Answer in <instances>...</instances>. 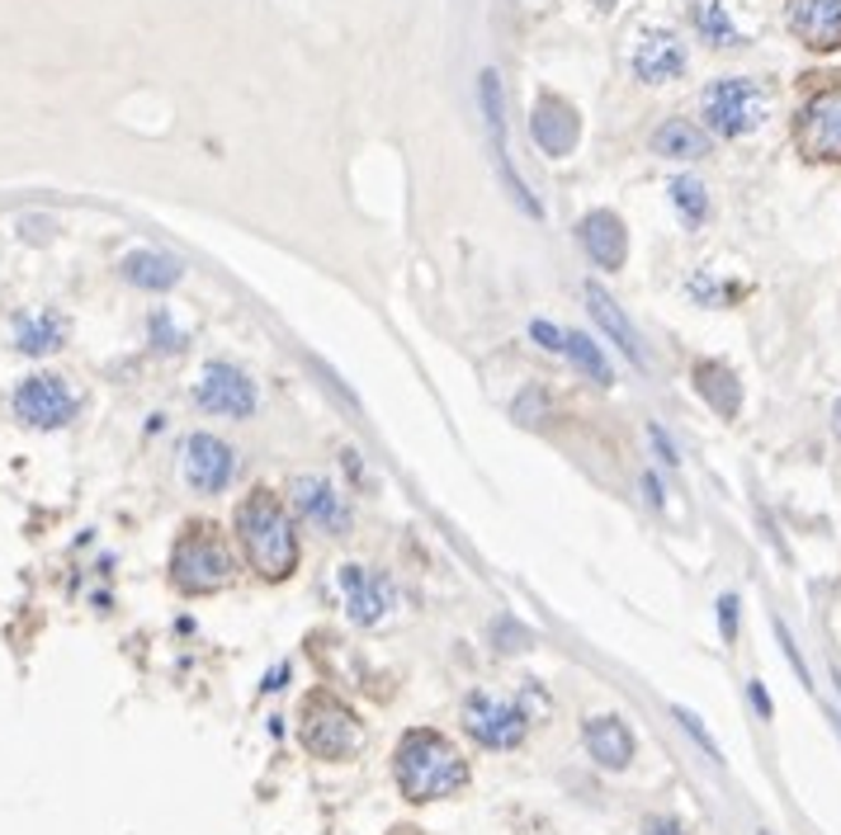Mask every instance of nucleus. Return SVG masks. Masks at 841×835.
Masks as SVG:
<instances>
[{
	"instance_id": "obj_29",
	"label": "nucleus",
	"mask_w": 841,
	"mask_h": 835,
	"mask_svg": "<svg viewBox=\"0 0 841 835\" xmlns=\"http://www.w3.org/2000/svg\"><path fill=\"white\" fill-rule=\"evenodd\" d=\"M776 637H780V647H785V656H790V666L799 670V680L809 685V666H803V656H799V647H795V637H790V628H785L780 618H776Z\"/></svg>"
},
{
	"instance_id": "obj_35",
	"label": "nucleus",
	"mask_w": 841,
	"mask_h": 835,
	"mask_svg": "<svg viewBox=\"0 0 841 835\" xmlns=\"http://www.w3.org/2000/svg\"><path fill=\"white\" fill-rule=\"evenodd\" d=\"M761 835H766V831H761Z\"/></svg>"
},
{
	"instance_id": "obj_6",
	"label": "nucleus",
	"mask_w": 841,
	"mask_h": 835,
	"mask_svg": "<svg viewBox=\"0 0 841 835\" xmlns=\"http://www.w3.org/2000/svg\"><path fill=\"white\" fill-rule=\"evenodd\" d=\"M464 727H468L473 741L487 745V751H516V745L530 737V713L511 699H497V695H468Z\"/></svg>"
},
{
	"instance_id": "obj_34",
	"label": "nucleus",
	"mask_w": 841,
	"mask_h": 835,
	"mask_svg": "<svg viewBox=\"0 0 841 835\" xmlns=\"http://www.w3.org/2000/svg\"><path fill=\"white\" fill-rule=\"evenodd\" d=\"M832 430H837V439H841V401L832 406Z\"/></svg>"
},
{
	"instance_id": "obj_19",
	"label": "nucleus",
	"mask_w": 841,
	"mask_h": 835,
	"mask_svg": "<svg viewBox=\"0 0 841 835\" xmlns=\"http://www.w3.org/2000/svg\"><path fill=\"white\" fill-rule=\"evenodd\" d=\"M66 345V316L62 312H20L14 316V349L29 359L58 354Z\"/></svg>"
},
{
	"instance_id": "obj_3",
	"label": "nucleus",
	"mask_w": 841,
	"mask_h": 835,
	"mask_svg": "<svg viewBox=\"0 0 841 835\" xmlns=\"http://www.w3.org/2000/svg\"><path fill=\"white\" fill-rule=\"evenodd\" d=\"M232 576H237V562H232V547H227L222 529L208 520L185 524V534L170 547V581L180 585L185 595H218L232 585Z\"/></svg>"
},
{
	"instance_id": "obj_1",
	"label": "nucleus",
	"mask_w": 841,
	"mask_h": 835,
	"mask_svg": "<svg viewBox=\"0 0 841 835\" xmlns=\"http://www.w3.org/2000/svg\"><path fill=\"white\" fill-rule=\"evenodd\" d=\"M393 774H397L402 797L435 803V797H454L468 784V760L459 755V745L449 737L430 732V727H412V732L397 741Z\"/></svg>"
},
{
	"instance_id": "obj_20",
	"label": "nucleus",
	"mask_w": 841,
	"mask_h": 835,
	"mask_svg": "<svg viewBox=\"0 0 841 835\" xmlns=\"http://www.w3.org/2000/svg\"><path fill=\"white\" fill-rule=\"evenodd\" d=\"M586 751L601 770H629L634 760V737L620 718H591L586 722Z\"/></svg>"
},
{
	"instance_id": "obj_10",
	"label": "nucleus",
	"mask_w": 841,
	"mask_h": 835,
	"mask_svg": "<svg viewBox=\"0 0 841 835\" xmlns=\"http://www.w3.org/2000/svg\"><path fill=\"white\" fill-rule=\"evenodd\" d=\"M237 472V453L232 443H222L218 435H189L185 439V482L199 495H218Z\"/></svg>"
},
{
	"instance_id": "obj_15",
	"label": "nucleus",
	"mask_w": 841,
	"mask_h": 835,
	"mask_svg": "<svg viewBox=\"0 0 841 835\" xmlns=\"http://www.w3.org/2000/svg\"><path fill=\"white\" fill-rule=\"evenodd\" d=\"M293 505L312 529H322V534H345L350 529V510L341 501V491L331 482H322V477H298L293 482Z\"/></svg>"
},
{
	"instance_id": "obj_25",
	"label": "nucleus",
	"mask_w": 841,
	"mask_h": 835,
	"mask_svg": "<svg viewBox=\"0 0 841 835\" xmlns=\"http://www.w3.org/2000/svg\"><path fill=\"white\" fill-rule=\"evenodd\" d=\"M563 354H568V359H572L577 368L586 373L591 383H601V387H605V383H615V373H610V359L601 354V345H595L591 335H582V331L563 335Z\"/></svg>"
},
{
	"instance_id": "obj_12",
	"label": "nucleus",
	"mask_w": 841,
	"mask_h": 835,
	"mask_svg": "<svg viewBox=\"0 0 841 835\" xmlns=\"http://www.w3.org/2000/svg\"><path fill=\"white\" fill-rule=\"evenodd\" d=\"M478 95H482V114H487V133H492L497 142V166L506 175V189L516 194V203L525 212H534V218H544V208H539V199H530L520 185V175L511 166V156H506V109H501V81H497V71H482V81H478Z\"/></svg>"
},
{
	"instance_id": "obj_11",
	"label": "nucleus",
	"mask_w": 841,
	"mask_h": 835,
	"mask_svg": "<svg viewBox=\"0 0 841 835\" xmlns=\"http://www.w3.org/2000/svg\"><path fill=\"white\" fill-rule=\"evenodd\" d=\"M785 24H790V33L803 48L837 52L841 48V0H790V6H785Z\"/></svg>"
},
{
	"instance_id": "obj_7",
	"label": "nucleus",
	"mask_w": 841,
	"mask_h": 835,
	"mask_svg": "<svg viewBox=\"0 0 841 835\" xmlns=\"http://www.w3.org/2000/svg\"><path fill=\"white\" fill-rule=\"evenodd\" d=\"M795 147L809 161H841V85L803 100L795 118Z\"/></svg>"
},
{
	"instance_id": "obj_16",
	"label": "nucleus",
	"mask_w": 841,
	"mask_h": 835,
	"mask_svg": "<svg viewBox=\"0 0 841 835\" xmlns=\"http://www.w3.org/2000/svg\"><path fill=\"white\" fill-rule=\"evenodd\" d=\"M634 76L647 85H667L676 76H686V48H681L676 33H667V29L643 33L634 48Z\"/></svg>"
},
{
	"instance_id": "obj_24",
	"label": "nucleus",
	"mask_w": 841,
	"mask_h": 835,
	"mask_svg": "<svg viewBox=\"0 0 841 835\" xmlns=\"http://www.w3.org/2000/svg\"><path fill=\"white\" fill-rule=\"evenodd\" d=\"M695 29L705 33V43H714V48H743V33L728 20L724 0H695Z\"/></svg>"
},
{
	"instance_id": "obj_5",
	"label": "nucleus",
	"mask_w": 841,
	"mask_h": 835,
	"mask_svg": "<svg viewBox=\"0 0 841 835\" xmlns=\"http://www.w3.org/2000/svg\"><path fill=\"white\" fill-rule=\"evenodd\" d=\"M699 109H705V123L718 137H747L766 118V91L747 76H724L705 91Z\"/></svg>"
},
{
	"instance_id": "obj_2",
	"label": "nucleus",
	"mask_w": 841,
	"mask_h": 835,
	"mask_svg": "<svg viewBox=\"0 0 841 835\" xmlns=\"http://www.w3.org/2000/svg\"><path fill=\"white\" fill-rule=\"evenodd\" d=\"M237 539L247 547V562L256 566V576L266 581H289L298 566V534L284 501L270 487H256L247 501L237 505Z\"/></svg>"
},
{
	"instance_id": "obj_26",
	"label": "nucleus",
	"mask_w": 841,
	"mask_h": 835,
	"mask_svg": "<svg viewBox=\"0 0 841 835\" xmlns=\"http://www.w3.org/2000/svg\"><path fill=\"white\" fill-rule=\"evenodd\" d=\"M672 203H676L681 218H686V227H699V222L709 218V194H705V185L686 180V175H681V180H672Z\"/></svg>"
},
{
	"instance_id": "obj_4",
	"label": "nucleus",
	"mask_w": 841,
	"mask_h": 835,
	"mask_svg": "<svg viewBox=\"0 0 841 835\" xmlns=\"http://www.w3.org/2000/svg\"><path fill=\"white\" fill-rule=\"evenodd\" d=\"M298 737L312 755L322 760H350L364 745V727L336 695H312L303 699V718H298Z\"/></svg>"
},
{
	"instance_id": "obj_14",
	"label": "nucleus",
	"mask_w": 841,
	"mask_h": 835,
	"mask_svg": "<svg viewBox=\"0 0 841 835\" xmlns=\"http://www.w3.org/2000/svg\"><path fill=\"white\" fill-rule=\"evenodd\" d=\"M341 595H345V604H350V618L370 628V624H378V618L388 614L393 581L378 576V572H370V566H341Z\"/></svg>"
},
{
	"instance_id": "obj_27",
	"label": "nucleus",
	"mask_w": 841,
	"mask_h": 835,
	"mask_svg": "<svg viewBox=\"0 0 841 835\" xmlns=\"http://www.w3.org/2000/svg\"><path fill=\"white\" fill-rule=\"evenodd\" d=\"M152 345L166 349V354H180L185 349V335L170 326V312H152Z\"/></svg>"
},
{
	"instance_id": "obj_33",
	"label": "nucleus",
	"mask_w": 841,
	"mask_h": 835,
	"mask_svg": "<svg viewBox=\"0 0 841 835\" xmlns=\"http://www.w3.org/2000/svg\"><path fill=\"white\" fill-rule=\"evenodd\" d=\"M751 703H757V713L770 718V699H766V689L761 685H751Z\"/></svg>"
},
{
	"instance_id": "obj_28",
	"label": "nucleus",
	"mask_w": 841,
	"mask_h": 835,
	"mask_svg": "<svg viewBox=\"0 0 841 835\" xmlns=\"http://www.w3.org/2000/svg\"><path fill=\"white\" fill-rule=\"evenodd\" d=\"M676 722L686 727V732L699 741V751H705V755L714 760V765H718V760H724V755H718V745H714V737L705 732V727H699V718H695V713H686V708H676Z\"/></svg>"
},
{
	"instance_id": "obj_31",
	"label": "nucleus",
	"mask_w": 841,
	"mask_h": 835,
	"mask_svg": "<svg viewBox=\"0 0 841 835\" xmlns=\"http://www.w3.org/2000/svg\"><path fill=\"white\" fill-rule=\"evenodd\" d=\"M530 335H534V341L544 345V349H563V335H558L549 322H534V326H530Z\"/></svg>"
},
{
	"instance_id": "obj_30",
	"label": "nucleus",
	"mask_w": 841,
	"mask_h": 835,
	"mask_svg": "<svg viewBox=\"0 0 841 835\" xmlns=\"http://www.w3.org/2000/svg\"><path fill=\"white\" fill-rule=\"evenodd\" d=\"M718 624H724L728 643L738 637V595H724V599H718Z\"/></svg>"
},
{
	"instance_id": "obj_32",
	"label": "nucleus",
	"mask_w": 841,
	"mask_h": 835,
	"mask_svg": "<svg viewBox=\"0 0 841 835\" xmlns=\"http://www.w3.org/2000/svg\"><path fill=\"white\" fill-rule=\"evenodd\" d=\"M643 835H686V831H681V826L672 822V816H653V822L643 826Z\"/></svg>"
},
{
	"instance_id": "obj_21",
	"label": "nucleus",
	"mask_w": 841,
	"mask_h": 835,
	"mask_svg": "<svg viewBox=\"0 0 841 835\" xmlns=\"http://www.w3.org/2000/svg\"><path fill=\"white\" fill-rule=\"evenodd\" d=\"M124 279L133 289H147V293H166L185 279V264L166 255V251H128L124 255Z\"/></svg>"
},
{
	"instance_id": "obj_22",
	"label": "nucleus",
	"mask_w": 841,
	"mask_h": 835,
	"mask_svg": "<svg viewBox=\"0 0 841 835\" xmlns=\"http://www.w3.org/2000/svg\"><path fill=\"white\" fill-rule=\"evenodd\" d=\"M695 387L718 416H738L743 411V383L733 378V368H724L718 359H699L695 364Z\"/></svg>"
},
{
	"instance_id": "obj_8",
	"label": "nucleus",
	"mask_w": 841,
	"mask_h": 835,
	"mask_svg": "<svg viewBox=\"0 0 841 835\" xmlns=\"http://www.w3.org/2000/svg\"><path fill=\"white\" fill-rule=\"evenodd\" d=\"M76 406H81L76 393L58 373H33V378L14 387V416L33 425V430H62V425H72Z\"/></svg>"
},
{
	"instance_id": "obj_13",
	"label": "nucleus",
	"mask_w": 841,
	"mask_h": 835,
	"mask_svg": "<svg viewBox=\"0 0 841 835\" xmlns=\"http://www.w3.org/2000/svg\"><path fill=\"white\" fill-rule=\"evenodd\" d=\"M530 133L539 142V152L544 156H568L577 147V137H582V123H577V109L568 100L558 95H539L534 100V114H530Z\"/></svg>"
},
{
	"instance_id": "obj_9",
	"label": "nucleus",
	"mask_w": 841,
	"mask_h": 835,
	"mask_svg": "<svg viewBox=\"0 0 841 835\" xmlns=\"http://www.w3.org/2000/svg\"><path fill=\"white\" fill-rule=\"evenodd\" d=\"M195 401L204 406L208 416H232V420H241V416L256 411V383H251L241 368H232V364H208L204 378H199V387H195Z\"/></svg>"
},
{
	"instance_id": "obj_23",
	"label": "nucleus",
	"mask_w": 841,
	"mask_h": 835,
	"mask_svg": "<svg viewBox=\"0 0 841 835\" xmlns=\"http://www.w3.org/2000/svg\"><path fill=\"white\" fill-rule=\"evenodd\" d=\"M653 152L672 156V161H699V156H709V137H705V128H695V123L672 118L653 133Z\"/></svg>"
},
{
	"instance_id": "obj_17",
	"label": "nucleus",
	"mask_w": 841,
	"mask_h": 835,
	"mask_svg": "<svg viewBox=\"0 0 841 835\" xmlns=\"http://www.w3.org/2000/svg\"><path fill=\"white\" fill-rule=\"evenodd\" d=\"M577 237H582L586 255L601 264V270H620V264L629 260V232H624V222L615 218V212H605V208L586 212L582 227H577Z\"/></svg>"
},
{
	"instance_id": "obj_18",
	"label": "nucleus",
	"mask_w": 841,
	"mask_h": 835,
	"mask_svg": "<svg viewBox=\"0 0 841 835\" xmlns=\"http://www.w3.org/2000/svg\"><path fill=\"white\" fill-rule=\"evenodd\" d=\"M586 307H591V316H595V326H601V331L610 335V341H615V345H620V354H624V359H629V364H634V368H643L647 359H643V345H638V331H634V326H629V316L620 312V302H615V298H610V293L601 289V283H586Z\"/></svg>"
}]
</instances>
